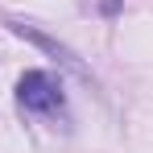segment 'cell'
I'll list each match as a JSON object with an SVG mask.
<instances>
[{"instance_id": "obj_1", "label": "cell", "mask_w": 153, "mask_h": 153, "mask_svg": "<svg viewBox=\"0 0 153 153\" xmlns=\"http://www.w3.org/2000/svg\"><path fill=\"white\" fill-rule=\"evenodd\" d=\"M17 103L25 112H58L62 108V83L46 71H25L17 79Z\"/></svg>"}, {"instance_id": "obj_2", "label": "cell", "mask_w": 153, "mask_h": 153, "mask_svg": "<svg viewBox=\"0 0 153 153\" xmlns=\"http://www.w3.org/2000/svg\"><path fill=\"white\" fill-rule=\"evenodd\" d=\"M13 33H21V37H29L33 46H42V50H50L54 58L62 62V66H71L75 75H83V79H87V66H83V62H79V58H75L71 50H66V46H58L54 37H46V33H37V29H33V25H25V21H13Z\"/></svg>"}]
</instances>
